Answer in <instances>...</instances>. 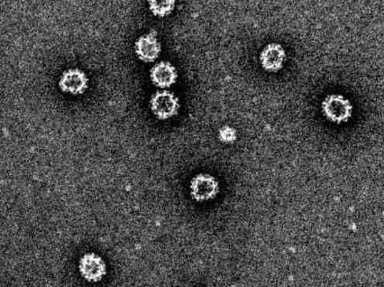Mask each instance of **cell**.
Returning a JSON list of instances; mask_svg holds the SVG:
<instances>
[{"label":"cell","mask_w":384,"mask_h":287,"mask_svg":"<svg viewBox=\"0 0 384 287\" xmlns=\"http://www.w3.org/2000/svg\"><path fill=\"white\" fill-rule=\"evenodd\" d=\"M150 108L155 117L160 120H168L178 113L180 102L173 92L163 89L155 92L151 96Z\"/></svg>","instance_id":"obj_1"},{"label":"cell","mask_w":384,"mask_h":287,"mask_svg":"<svg viewBox=\"0 0 384 287\" xmlns=\"http://www.w3.org/2000/svg\"><path fill=\"white\" fill-rule=\"evenodd\" d=\"M134 51L136 57L144 63L156 61L162 51L157 31L152 30L141 36L135 42Z\"/></svg>","instance_id":"obj_2"},{"label":"cell","mask_w":384,"mask_h":287,"mask_svg":"<svg viewBox=\"0 0 384 287\" xmlns=\"http://www.w3.org/2000/svg\"><path fill=\"white\" fill-rule=\"evenodd\" d=\"M61 90L71 95L84 94L89 88V78L86 73L78 68L64 71L59 81Z\"/></svg>","instance_id":"obj_3"},{"label":"cell","mask_w":384,"mask_h":287,"mask_svg":"<svg viewBox=\"0 0 384 287\" xmlns=\"http://www.w3.org/2000/svg\"><path fill=\"white\" fill-rule=\"evenodd\" d=\"M79 271L86 281L98 282L106 274V265L103 259L97 254H87L80 259Z\"/></svg>","instance_id":"obj_4"},{"label":"cell","mask_w":384,"mask_h":287,"mask_svg":"<svg viewBox=\"0 0 384 287\" xmlns=\"http://www.w3.org/2000/svg\"><path fill=\"white\" fill-rule=\"evenodd\" d=\"M286 61V51L278 43H271L265 46L260 54V63L263 70L268 72L281 71Z\"/></svg>","instance_id":"obj_5"},{"label":"cell","mask_w":384,"mask_h":287,"mask_svg":"<svg viewBox=\"0 0 384 287\" xmlns=\"http://www.w3.org/2000/svg\"><path fill=\"white\" fill-rule=\"evenodd\" d=\"M178 78V71L168 61H161L151 68L150 78L153 85L161 89H167L176 85Z\"/></svg>","instance_id":"obj_6"},{"label":"cell","mask_w":384,"mask_h":287,"mask_svg":"<svg viewBox=\"0 0 384 287\" xmlns=\"http://www.w3.org/2000/svg\"><path fill=\"white\" fill-rule=\"evenodd\" d=\"M192 197L198 202L213 199L218 191L216 180L208 174H199L191 184Z\"/></svg>","instance_id":"obj_7"},{"label":"cell","mask_w":384,"mask_h":287,"mask_svg":"<svg viewBox=\"0 0 384 287\" xmlns=\"http://www.w3.org/2000/svg\"><path fill=\"white\" fill-rule=\"evenodd\" d=\"M323 108L326 116L333 120H343L349 115L350 110L348 101L335 96L328 98L323 102Z\"/></svg>","instance_id":"obj_8"},{"label":"cell","mask_w":384,"mask_h":287,"mask_svg":"<svg viewBox=\"0 0 384 287\" xmlns=\"http://www.w3.org/2000/svg\"><path fill=\"white\" fill-rule=\"evenodd\" d=\"M151 14L158 17L169 16L176 8V0H148Z\"/></svg>","instance_id":"obj_9"},{"label":"cell","mask_w":384,"mask_h":287,"mask_svg":"<svg viewBox=\"0 0 384 287\" xmlns=\"http://www.w3.org/2000/svg\"><path fill=\"white\" fill-rule=\"evenodd\" d=\"M219 137L226 143H231L236 140V133L233 128L224 127L219 132Z\"/></svg>","instance_id":"obj_10"}]
</instances>
